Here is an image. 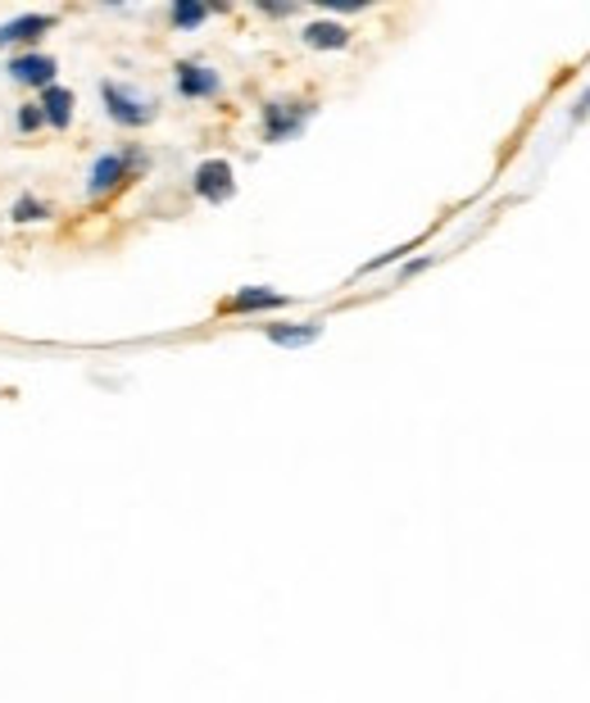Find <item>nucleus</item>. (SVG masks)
Here are the masks:
<instances>
[{"label":"nucleus","mask_w":590,"mask_h":703,"mask_svg":"<svg viewBox=\"0 0 590 703\" xmlns=\"http://www.w3.org/2000/svg\"><path fill=\"white\" fill-rule=\"evenodd\" d=\"M145 164V155L141 150H132V155H101L91 164V177H87V195H110L114 186H123L128 182V173L132 169H141Z\"/></svg>","instance_id":"obj_1"},{"label":"nucleus","mask_w":590,"mask_h":703,"mask_svg":"<svg viewBox=\"0 0 590 703\" xmlns=\"http://www.w3.org/2000/svg\"><path fill=\"white\" fill-rule=\"evenodd\" d=\"M101 95H105L110 119H114V123H123V128H141V123H151V119H155V105H151V100H136V95H132V91H123L119 82H105V86H101Z\"/></svg>","instance_id":"obj_2"},{"label":"nucleus","mask_w":590,"mask_h":703,"mask_svg":"<svg viewBox=\"0 0 590 703\" xmlns=\"http://www.w3.org/2000/svg\"><path fill=\"white\" fill-rule=\"evenodd\" d=\"M191 182H195V195L214 200V205L232 200V191H236V177H232V164H227V160H205L201 169H195Z\"/></svg>","instance_id":"obj_3"},{"label":"nucleus","mask_w":590,"mask_h":703,"mask_svg":"<svg viewBox=\"0 0 590 703\" xmlns=\"http://www.w3.org/2000/svg\"><path fill=\"white\" fill-rule=\"evenodd\" d=\"M314 105H264V136L268 141H286L309 123Z\"/></svg>","instance_id":"obj_4"},{"label":"nucleus","mask_w":590,"mask_h":703,"mask_svg":"<svg viewBox=\"0 0 590 703\" xmlns=\"http://www.w3.org/2000/svg\"><path fill=\"white\" fill-rule=\"evenodd\" d=\"M177 91L186 95V100H205V95H218L223 91V78L214 73V69H205V64H177Z\"/></svg>","instance_id":"obj_5"},{"label":"nucleus","mask_w":590,"mask_h":703,"mask_svg":"<svg viewBox=\"0 0 590 703\" xmlns=\"http://www.w3.org/2000/svg\"><path fill=\"white\" fill-rule=\"evenodd\" d=\"M55 73H60V64L51 60V55H19L14 64H10V78L14 82H28V86H55Z\"/></svg>","instance_id":"obj_6"},{"label":"nucleus","mask_w":590,"mask_h":703,"mask_svg":"<svg viewBox=\"0 0 590 703\" xmlns=\"http://www.w3.org/2000/svg\"><path fill=\"white\" fill-rule=\"evenodd\" d=\"M286 295L273 291V286H245L227 299V314H260V309H282Z\"/></svg>","instance_id":"obj_7"},{"label":"nucleus","mask_w":590,"mask_h":703,"mask_svg":"<svg viewBox=\"0 0 590 703\" xmlns=\"http://www.w3.org/2000/svg\"><path fill=\"white\" fill-rule=\"evenodd\" d=\"M264 336L282 349H301V345H314L323 336V323H273V327H264Z\"/></svg>","instance_id":"obj_8"},{"label":"nucleus","mask_w":590,"mask_h":703,"mask_svg":"<svg viewBox=\"0 0 590 703\" xmlns=\"http://www.w3.org/2000/svg\"><path fill=\"white\" fill-rule=\"evenodd\" d=\"M41 32H51V14H19L10 23H0V50L14 41H37Z\"/></svg>","instance_id":"obj_9"},{"label":"nucleus","mask_w":590,"mask_h":703,"mask_svg":"<svg viewBox=\"0 0 590 703\" xmlns=\"http://www.w3.org/2000/svg\"><path fill=\"white\" fill-rule=\"evenodd\" d=\"M41 119L55 123V128H69V119H73V91H69V86H45V95H41Z\"/></svg>","instance_id":"obj_10"},{"label":"nucleus","mask_w":590,"mask_h":703,"mask_svg":"<svg viewBox=\"0 0 590 703\" xmlns=\"http://www.w3.org/2000/svg\"><path fill=\"white\" fill-rule=\"evenodd\" d=\"M301 37H305L309 50H346L350 45V32L340 23H309Z\"/></svg>","instance_id":"obj_11"},{"label":"nucleus","mask_w":590,"mask_h":703,"mask_svg":"<svg viewBox=\"0 0 590 703\" xmlns=\"http://www.w3.org/2000/svg\"><path fill=\"white\" fill-rule=\"evenodd\" d=\"M210 19V6H201V0H177L173 6V28H201Z\"/></svg>","instance_id":"obj_12"},{"label":"nucleus","mask_w":590,"mask_h":703,"mask_svg":"<svg viewBox=\"0 0 590 703\" xmlns=\"http://www.w3.org/2000/svg\"><path fill=\"white\" fill-rule=\"evenodd\" d=\"M14 218L19 223H41V218H51V210H45L41 200H32V195H19L14 200Z\"/></svg>","instance_id":"obj_13"},{"label":"nucleus","mask_w":590,"mask_h":703,"mask_svg":"<svg viewBox=\"0 0 590 703\" xmlns=\"http://www.w3.org/2000/svg\"><path fill=\"white\" fill-rule=\"evenodd\" d=\"M41 123H45V119H41V105H23V110H19V128H23V132H37Z\"/></svg>","instance_id":"obj_14"},{"label":"nucleus","mask_w":590,"mask_h":703,"mask_svg":"<svg viewBox=\"0 0 590 703\" xmlns=\"http://www.w3.org/2000/svg\"><path fill=\"white\" fill-rule=\"evenodd\" d=\"M327 10H364V0H323Z\"/></svg>","instance_id":"obj_15"},{"label":"nucleus","mask_w":590,"mask_h":703,"mask_svg":"<svg viewBox=\"0 0 590 703\" xmlns=\"http://www.w3.org/2000/svg\"><path fill=\"white\" fill-rule=\"evenodd\" d=\"M586 114H590V86H586V95H581V100H577V110H572V119H577V123H581V119H586Z\"/></svg>","instance_id":"obj_16"},{"label":"nucleus","mask_w":590,"mask_h":703,"mask_svg":"<svg viewBox=\"0 0 590 703\" xmlns=\"http://www.w3.org/2000/svg\"><path fill=\"white\" fill-rule=\"evenodd\" d=\"M260 10H264V14H277V19H282V14H295V6H273V0H264Z\"/></svg>","instance_id":"obj_17"}]
</instances>
